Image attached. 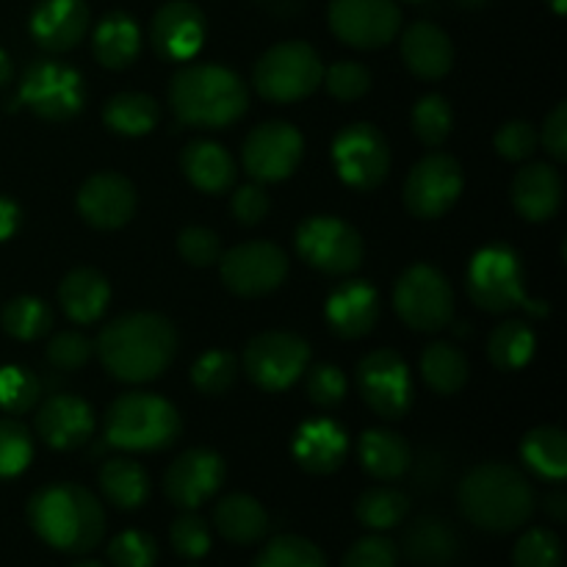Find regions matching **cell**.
I'll list each match as a JSON object with an SVG mask.
<instances>
[{"mask_svg":"<svg viewBox=\"0 0 567 567\" xmlns=\"http://www.w3.org/2000/svg\"><path fill=\"white\" fill-rule=\"evenodd\" d=\"M354 515L360 524L371 532H388L393 526L404 524L410 515V498L408 493L396 491V487H369L360 493L358 504H354Z\"/></svg>","mask_w":567,"mask_h":567,"instance_id":"38","label":"cell"},{"mask_svg":"<svg viewBox=\"0 0 567 567\" xmlns=\"http://www.w3.org/2000/svg\"><path fill=\"white\" fill-rule=\"evenodd\" d=\"M109 563L114 567H155L158 546L142 529H125L109 543Z\"/></svg>","mask_w":567,"mask_h":567,"instance_id":"48","label":"cell"},{"mask_svg":"<svg viewBox=\"0 0 567 567\" xmlns=\"http://www.w3.org/2000/svg\"><path fill=\"white\" fill-rule=\"evenodd\" d=\"M332 164L349 188L374 192L391 172V144L371 122H352L332 138Z\"/></svg>","mask_w":567,"mask_h":567,"instance_id":"12","label":"cell"},{"mask_svg":"<svg viewBox=\"0 0 567 567\" xmlns=\"http://www.w3.org/2000/svg\"><path fill=\"white\" fill-rule=\"evenodd\" d=\"M293 244H297V252L305 264L330 277L354 275L365 258L363 236L338 216H308L297 227Z\"/></svg>","mask_w":567,"mask_h":567,"instance_id":"10","label":"cell"},{"mask_svg":"<svg viewBox=\"0 0 567 567\" xmlns=\"http://www.w3.org/2000/svg\"><path fill=\"white\" fill-rule=\"evenodd\" d=\"M177 252L186 264L197 266V269H208V266L219 264L221 258V238L219 233L208 230V227H186L177 236Z\"/></svg>","mask_w":567,"mask_h":567,"instance_id":"53","label":"cell"},{"mask_svg":"<svg viewBox=\"0 0 567 567\" xmlns=\"http://www.w3.org/2000/svg\"><path fill=\"white\" fill-rule=\"evenodd\" d=\"M471 302L480 310L493 316L509 313V310L526 308L532 313L543 316L546 308H535L526 297V269L520 255L509 244H487L480 252H474L465 275Z\"/></svg>","mask_w":567,"mask_h":567,"instance_id":"6","label":"cell"},{"mask_svg":"<svg viewBox=\"0 0 567 567\" xmlns=\"http://www.w3.org/2000/svg\"><path fill=\"white\" fill-rule=\"evenodd\" d=\"M33 460L31 430L14 415L0 419V480L20 476Z\"/></svg>","mask_w":567,"mask_h":567,"instance_id":"45","label":"cell"},{"mask_svg":"<svg viewBox=\"0 0 567 567\" xmlns=\"http://www.w3.org/2000/svg\"><path fill=\"white\" fill-rule=\"evenodd\" d=\"M321 83L327 92L341 103H354V100L365 97L371 89V70L360 61H336L324 70Z\"/></svg>","mask_w":567,"mask_h":567,"instance_id":"47","label":"cell"},{"mask_svg":"<svg viewBox=\"0 0 567 567\" xmlns=\"http://www.w3.org/2000/svg\"><path fill=\"white\" fill-rule=\"evenodd\" d=\"M457 502L465 518L482 532L509 535L529 524L537 498L529 476L507 463H482L463 476Z\"/></svg>","mask_w":567,"mask_h":567,"instance_id":"3","label":"cell"},{"mask_svg":"<svg viewBox=\"0 0 567 567\" xmlns=\"http://www.w3.org/2000/svg\"><path fill=\"white\" fill-rule=\"evenodd\" d=\"M404 557L419 567H449L460 554V537L435 515H421L404 532Z\"/></svg>","mask_w":567,"mask_h":567,"instance_id":"31","label":"cell"},{"mask_svg":"<svg viewBox=\"0 0 567 567\" xmlns=\"http://www.w3.org/2000/svg\"><path fill=\"white\" fill-rule=\"evenodd\" d=\"M225 460L214 449H188L164 471V496L177 509H199L225 485Z\"/></svg>","mask_w":567,"mask_h":567,"instance_id":"18","label":"cell"},{"mask_svg":"<svg viewBox=\"0 0 567 567\" xmlns=\"http://www.w3.org/2000/svg\"><path fill=\"white\" fill-rule=\"evenodd\" d=\"M94 352L114 380L142 385L158 380L177 358V330L161 313H125L100 330Z\"/></svg>","mask_w":567,"mask_h":567,"instance_id":"1","label":"cell"},{"mask_svg":"<svg viewBox=\"0 0 567 567\" xmlns=\"http://www.w3.org/2000/svg\"><path fill=\"white\" fill-rule=\"evenodd\" d=\"M238 377L236 354L227 349H208L192 365V385L203 396H221L233 388Z\"/></svg>","mask_w":567,"mask_h":567,"instance_id":"42","label":"cell"},{"mask_svg":"<svg viewBox=\"0 0 567 567\" xmlns=\"http://www.w3.org/2000/svg\"><path fill=\"white\" fill-rule=\"evenodd\" d=\"M404 3H415V6H419V3H426V0H404Z\"/></svg>","mask_w":567,"mask_h":567,"instance_id":"62","label":"cell"},{"mask_svg":"<svg viewBox=\"0 0 567 567\" xmlns=\"http://www.w3.org/2000/svg\"><path fill=\"white\" fill-rule=\"evenodd\" d=\"M421 374L432 391L441 396H454L468 382L471 365L463 349L449 341H435L421 352Z\"/></svg>","mask_w":567,"mask_h":567,"instance_id":"36","label":"cell"},{"mask_svg":"<svg viewBox=\"0 0 567 567\" xmlns=\"http://www.w3.org/2000/svg\"><path fill=\"white\" fill-rule=\"evenodd\" d=\"M111 302V286L103 271L78 266L59 282V305L75 324H97Z\"/></svg>","mask_w":567,"mask_h":567,"instance_id":"28","label":"cell"},{"mask_svg":"<svg viewBox=\"0 0 567 567\" xmlns=\"http://www.w3.org/2000/svg\"><path fill=\"white\" fill-rule=\"evenodd\" d=\"M97 430L94 410L86 399L72 396V393H55L44 399L37 410V435L44 446L55 452H75Z\"/></svg>","mask_w":567,"mask_h":567,"instance_id":"21","label":"cell"},{"mask_svg":"<svg viewBox=\"0 0 567 567\" xmlns=\"http://www.w3.org/2000/svg\"><path fill=\"white\" fill-rule=\"evenodd\" d=\"M244 374L266 393H282L302 380L310 365V347L305 338L286 330L258 332L249 338L241 354Z\"/></svg>","mask_w":567,"mask_h":567,"instance_id":"11","label":"cell"},{"mask_svg":"<svg viewBox=\"0 0 567 567\" xmlns=\"http://www.w3.org/2000/svg\"><path fill=\"white\" fill-rule=\"evenodd\" d=\"M330 31L354 50H380L402 31L396 0H330Z\"/></svg>","mask_w":567,"mask_h":567,"instance_id":"17","label":"cell"},{"mask_svg":"<svg viewBox=\"0 0 567 567\" xmlns=\"http://www.w3.org/2000/svg\"><path fill=\"white\" fill-rule=\"evenodd\" d=\"M39 396H42V385L31 369H25V365H3L0 369V410L3 413H31Z\"/></svg>","mask_w":567,"mask_h":567,"instance_id":"43","label":"cell"},{"mask_svg":"<svg viewBox=\"0 0 567 567\" xmlns=\"http://www.w3.org/2000/svg\"><path fill=\"white\" fill-rule=\"evenodd\" d=\"M399 546L385 535H365L349 546L341 567H396Z\"/></svg>","mask_w":567,"mask_h":567,"instance_id":"52","label":"cell"},{"mask_svg":"<svg viewBox=\"0 0 567 567\" xmlns=\"http://www.w3.org/2000/svg\"><path fill=\"white\" fill-rule=\"evenodd\" d=\"M100 493L116 509H138L150 498V474L131 457L105 460L97 474Z\"/></svg>","mask_w":567,"mask_h":567,"instance_id":"33","label":"cell"},{"mask_svg":"<svg viewBox=\"0 0 567 567\" xmlns=\"http://www.w3.org/2000/svg\"><path fill=\"white\" fill-rule=\"evenodd\" d=\"M252 567H330L324 551L308 537L280 535L264 546Z\"/></svg>","mask_w":567,"mask_h":567,"instance_id":"41","label":"cell"},{"mask_svg":"<svg viewBox=\"0 0 567 567\" xmlns=\"http://www.w3.org/2000/svg\"><path fill=\"white\" fill-rule=\"evenodd\" d=\"M72 567H105V565H100V563H92V559H83V563H75Z\"/></svg>","mask_w":567,"mask_h":567,"instance_id":"61","label":"cell"},{"mask_svg":"<svg viewBox=\"0 0 567 567\" xmlns=\"http://www.w3.org/2000/svg\"><path fill=\"white\" fill-rule=\"evenodd\" d=\"M546 513L551 515L554 520H565L567 515V496L563 491H554L546 496Z\"/></svg>","mask_w":567,"mask_h":567,"instance_id":"57","label":"cell"},{"mask_svg":"<svg viewBox=\"0 0 567 567\" xmlns=\"http://www.w3.org/2000/svg\"><path fill=\"white\" fill-rule=\"evenodd\" d=\"M324 64L302 39L271 44L252 70V86L269 103H297L321 86Z\"/></svg>","mask_w":567,"mask_h":567,"instance_id":"7","label":"cell"},{"mask_svg":"<svg viewBox=\"0 0 567 567\" xmlns=\"http://www.w3.org/2000/svg\"><path fill=\"white\" fill-rule=\"evenodd\" d=\"M546 3L551 6L554 14H559V17H563L565 11H567V0H546Z\"/></svg>","mask_w":567,"mask_h":567,"instance_id":"59","label":"cell"},{"mask_svg":"<svg viewBox=\"0 0 567 567\" xmlns=\"http://www.w3.org/2000/svg\"><path fill=\"white\" fill-rule=\"evenodd\" d=\"M305 391L316 408L332 410L347 399V374L336 363H316L305 369Z\"/></svg>","mask_w":567,"mask_h":567,"instance_id":"46","label":"cell"},{"mask_svg":"<svg viewBox=\"0 0 567 567\" xmlns=\"http://www.w3.org/2000/svg\"><path fill=\"white\" fill-rule=\"evenodd\" d=\"M230 210L236 216L238 225L255 227L269 216L271 199L266 194L264 183H247V186H238L230 194Z\"/></svg>","mask_w":567,"mask_h":567,"instance_id":"54","label":"cell"},{"mask_svg":"<svg viewBox=\"0 0 567 567\" xmlns=\"http://www.w3.org/2000/svg\"><path fill=\"white\" fill-rule=\"evenodd\" d=\"M393 308L410 330L441 332L454 319V288L435 266L413 264L396 280Z\"/></svg>","mask_w":567,"mask_h":567,"instance_id":"8","label":"cell"},{"mask_svg":"<svg viewBox=\"0 0 567 567\" xmlns=\"http://www.w3.org/2000/svg\"><path fill=\"white\" fill-rule=\"evenodd\" d=\"M537 136L554 161H567V103L554 105Z\"/></svg>","mask_w":567,"mask_h":567,"instance_id":"55","label":"cell"},{"mask_svg":"<svg viewBox=\"0 0 567 567\" xmlns=\"http://www.w3.org/2000/svg\"><path fill=\"white\" fill-rule=\"evenodd\" d=\"M20 221H22L20 205H17L14 199L0 194V244L9 241V238L20 230Z\"/></svg>","mask_w":567,"mask_h":567,"instance_id":"56","label":"cell"},{"mask_svg":"<svg viewBox=\"0 0 567 567\" xmlns=\"http://www.w3.org/2000/svg\"><path fill=\"white\" fill-rule=\"evenodd\" d=\"M181 169L186 181L203 194H227L236 186V158L230 150L210 138H194L183 147Z\"/></svg>","mask_w":567,"mask_h":567,"instance_id":"27","label":"cell"},{"mask_svg":"<svg viewBox=\"0 0 567 567\" xmlns=\"http://www.w3.org/2000/svg\"><path fill=\"white\" fill-rule=\"evenodd\" d=\"M214 526L227 543L255 546L269 532V513L249 493H230L214 507Z\"/></svg>","mask_w":567,"mask_h":567,"instance_id":"32","label":"cell"},{"mask_svg":"<svg viewBox=\"0 0 567 567\" xmlns=\"http://www.w3.org/2000/svg\"><path fill=\"white\" fill-rule=\"evenodd\" d=\"M20 103L48 122H66L86 105L83 75L59 59H37L25 66L20 81Z\"/></svg>","mask_w":567,"mask_h":567,"instance_id":"9","label":"cell"},{"mask_svg":"<svg viewBox=\"0 0 567 567\" xmlns=\"http://www.w3.org/2000/svg\"><path fill=\"white\" fill-rule=\"evenodd\" d=\"M402 61L421 81H437L454 66V42L435 22H413L402 33Z\"/></svg>","mask_w":567,"mask_h":567,"instance_id":"26","label":"cell"},{"mask_svg":"<svg viewBox=\"0 0 567 567\" xmlns=\"http://www.w3.org/2000/svg\"><path fill=\"white\" fill-rule=\"evenodd\" d=\"M33 42L48 53H66L78 48L89 31L86 0H39L31 11Z\"/></svg>","mask_w":567,"mask_h":567,"instance_id":"23","label":"cell"},{"mask_svg":"<svg viewBox=\"0 0 567 567\" xmlns=\"http://www.w3.org/2000/svg\"><path fill=\"white\" fill-rule=\"evenodd\" d=\"M103 122L116 136H144L161 122V105L144 92H120L105 100Z\"/></svg>","mask_w":567,"mask_h":567,"instance_id":"35","label":"cell"},{"mask_svg":"<svg viewBox=\"0 0 567 567\" xmlns=\"http://www.w3.org/2000/svg\"><path fill=\"white\" fill-rule=\"evenodd\" d=\"M305 155V138L291 122L271 120L252 127L244 138L241 164L255 183L288 181L299 169Z\"/></svg>","mask_w":567,"mask_h":567,"instance_id":"16","label":"cell"},{"mask_svg":"<svg viewBox=\"0 0 567 567\" xmlns=\"http://www.w3.org/2000/svg\"><path fill=\"white\" fill-rule=\"evenodd\" d=\"M0 321L17 341H37L53 330V308L39 297H14L6 302Z\"/></svg>","mask_w":567,"mask_h":567,"instance_id":"39","label":"cell"},{"mask_svg":"<svg viewBox=\"0 0 567 567\" xmlns=\"http://www.w3.org/2000/svg\"><path fill=\"white\" fill-rule=\"evenodd\" d=\"M520 460L535 476L546 482H565L567 437L559 426H535L520 441Z\"/></svg>","mask_w":567,"mask_h":567,"instance_id":"34","label":"cell"},{"mask_svg":"<svg viewBox=\"0 0 567 567\" xmlns=\"http://www.w3.org/2000/svg\"><path fill=\"white\" fill-rule=\"evenodd\" d=\"M28 524L50 548L81 557L103 543L105 509L89 487L50 482L28 498Z\"/></svg>","mask_w":567,"mask_h":567,"instance_id":"2","label":"cell"},{"mask_svg":"<svg viewBox=\"0 0 567 567\" xmlns=\"http://www.w3.org/2000/svg\"><path fill=\"white\" fill-rule=\"evenodd\" d=\"M537 144H540V136H537V127L526 120H509L504 122L502 127L493 136V147L502 158L507 161H526L537 153Z\"/></svg>","mask_w":567,"mask_h":567,"instance_id":"51","label":"cell"},{"mask_svg":"<svg viewBox=\"0 0 567 567\" xmlns=\"http://www.w3.org/2000/svg\"><path fill=\"white\" fill-rule=\"evenodd\" d=\"M565 548L554 529L535 526L524 532L513 548V567H563Z\"/></svg>","mask_w":567,"mask_h":567,"instance_id":"44","label":"cell"},{"mask_svg":"<svg viewBox=\"0 0 567 567\" xmlns=\"http://www.w3.org/2000/svg\"><path fill=\"white\" fill-rule=\"evenodd\" d=\"M169 109L183 125L225 131L249 109L241 75L221 64H186L169 81Z\"/></svg>","mask_w":567,"mask_h":567,"instance_id":"4","label":"cell"},{"mask_svg":"<svg viewBox=\"0 0 567 567\" xmlns=\"http://www.w3.org/2000/svg\"><path fill=\"white\" fill-rule=\"evenodd\" d=\"M463 186L465 177L460 161L454 155L432 150L410 169L404 181V208L421 221L441 219L457 205Z\"/></svg>","mask_w":567,"mask_h":567,"instance_id":"14","label":"cell"},{"mask_svg":"<svg viewBox=\"0 0 567 567\" xmlns=\"http://www.w3.org/2000/svg\"><path fill=\"white\" fill-rule=\"evenodd\" d=\"M44 354H48V363L53 365V369L78 371V369H83L89 360H92L94 343L89 341L83 332L64 330V332H59V336L50 338Z\"/></svg>","mask_w":567,"mask_h":567,"instance_id":"50","label":"cell"},{"mask_svg":"<svg viewBox=\"0 0 567 567\" xmlns=\"http://www.w3.org/2000/svg\"><path fill=\"white\" fill-rule=\"evenodd\" d=\"M513 205L526 221H548L559 214L565 199L563 175L554 164H526L513 181Z\"/></svg>","mask_w":567,"mask_h":567,"instance_id":"25","label":"cell"},{"mask_svg":"<svg viewBox=\"0 0 567 567\" xmlns=\"http://www.w3.org/2000/svg\"><path fill=\"white\" fill-rule=\"evenodd\" d=\"M358 457L369 476L380 482H396L413 465V449L404 435L377 426V430H365L360 435Z\"/></svg>","mask_w":567,"mask_h":567,"instance_id":"30","label":"cell"},{"mask_svg":"<svg viewBox=\"0 0 567 567\" xmlns=\"http://www.w3.org/2000/svg\"><path fill=\"white\" fill-rule=\"evenodd\" d=\"M183 419L169 399L131 391L109 404L103 419L105 443L120 452H164L181 441Z\"/></svg>","mask_w":567,"mask_h":567,"instance_id":"5","label":"cell"},{"mask_svg":"<svg viewBox=\"0 0 567 567\" xmlns=\"http://www.w3.org/2000/svg\"><path fill=\"white\" fill-rule=\"evenodd\" d=\"M208 37V20L192 0H169L161 6L150 22V44L155 55L172 64L192 61L203 50Z\"/></svg>","mask_w":567,"mask_h":567,"instance_id":"19","label":"cell"},{"mask_svg":"<svg viewBox=\"0 0 567 567\" xmlns=\"http://www.w3.org/2000/svg\"><path fill=\"white\" fill-rule=\"evenodd\" d=\"M291 452L299 468L308 474H336L349 454V435L338 421L310 419L293 432Z\"/></svg>","mask_w":567,"mask_h":567,"instance_id":"24","label":"cell"},{"mask_svg":"<svg viewBox=\"0 0 567 567\" xmlns=\"http://www.w3.org/2000/svg\"><path fill=\"white\" fill-rule=\"evenodd\" d=\"M11 75H14V66H11L9 53L0 48V89H3L6 83H11Z\"/></svg>","mask_w":567,"mask_h":567,"instance_id":"58","label":"cell"},{"mask_svg":"<svg viewBox=\"0 0 567 567\" xmlns=\"http://www.w3.org/2000/svg\"><path fill=\"white\" fill-rule=\"evenodd\" d=\"M457 3L463 6V9H482V6H487L491 0H457Z\"/></svg>","mask_w":567,"mask_h":567,"instance_id":"60","label":"cell"},{"mask_svg":"<svg viewBox=\"0 0 567 567\" xmlns=\"http://www.w3.org/2000/svg\"><path fill=\"white\" fill-rule=\"evenodd\" d=\"M358 391L374 415L402 421L415 402L410 365L396 349H374L358 363Z\"/></svg>","mask_w":567,"mask_h":567,"instance_id":"13","label":"cell"},{"mask_svg":"<svg viewBox=\"0 0 567 567\" xmlns=\"http://www.w3.org/2000/svg\"><path fill=\"white\" fill-rule=\"evenodd\" d=\"M136 188L120 172H94L81 183L75 197L78 214L97 230H120L136 214Z\"/></svg>","mask_w":567,"mask_h":567,"instance_id":"20","label":"cell"},{"mask_svg":"<svg viewBox=\"0 0 567 567\" xmlns=\"http://www.w3.org/2000/svg\"><path fill=\"white\" fill-rule=\"evenodd\" d=\"M169 543L183 559H203L210 551V526L197 513H183L172 520Z\"/></svg>","mask_w":567,"mask_h":567,"instance_id":"49","label":"cell"},{"mask_svg":"<svg viewBox=\"0 0 567 567\" xmlns=\"http://www.w3.org/2000/svg\"><path fill=\"white\" fill-rule=\"evenodd\" d=\"M413 133L419 136V142L424 147H441L449 136H452V127H454V111L452 103H449L443 94H424L419 103L413 105Z\"/></svg>","mask_w":567,"mask_h":567,"instance_id":"40","label":"cell"},{"mask_svg":"<svg viewBox=\"0 0 567 567\" xmlns=\"http://www.w3.org/2000/svg\"><path fill=\"white\" fill-rule=\"evenodd\" d=\"M288 255L271 241H244L221 252V282L236 297H266L288 277Z\"/></svg>","mask_w":567,"mask_h":567,"instance_id":"15","label":"cell"},{"mask_svg":"<svg viewBox=\"0 0 567 567\" xmlns=\"http://www.w3.org/2000/svg\"><path fill=\"white\" fill-rule=\"evenodd\" d=\"M380 310V293L369 280H343L327 297L324 319L338 338L358 341L374 332Z\"/></svg>","mask_w":567,"mask_h":567,"instance_id":"22","label":"cell"},{"mask_svg":"<svg viewBox=\"0 0 567 567\" xmlns=\"http://www.w3.org/2000/svg\"><path fill=\"white\" fill-rule=\"evenodd\" d=\"M92 53L105 70H127L142 53V28L127 11H109L92 33Z\"/></svg>","mask_w":567,"mask_h":567,"instance_id":"29","label":"cell"},{"mask_svg":"<svg viewBox=\"0 0 567 567\" xmlns=\"http://www.w3.org/2000/svg\"><path fill=\"white\" fill-rule=\"evenodd\" d=\"M537 338L529 324L518 319L502 321L487 338V358L498 371H520L535 358Z\"/></svg>","mask_w":567,"mask_h":567,"instance_id":"37","label":"cell"}]
</instances>
